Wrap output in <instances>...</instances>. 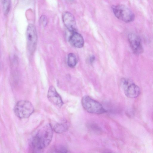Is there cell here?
<instances>
[{"label":"cell","instance_id":"obj_14","mask_svg":"<svg viewBox=\"0 0 153 153\" xmlns=\"http://www.w3.org/2000/svg\"><path fill=\"white\" fill-rule=\"evenodd\" d=\"M2 4L3 13L4 15H6L8 14L10 10L11 1L9 0H3Z\"/></svg>","mask_w":153,"mask_h":153},{"label":"cell","instance_id":"obj_16","mask_svg":"<svg viewBox=\"0 0 153 153\" xmlns=\"http://www.w3.org/2000/svg\"><path fill=\"white\" fill-rule=\"evenodd\" d=\"M95 59V57L94 56H92L90 58V62L91 63H92Z\"/></svg>","mask_w":153,"mask_h":153},{"label":"cell","instance_id":"obj_1","mask_svg":"<svg viewBox=\"0 0 153 153\" xmlns=\"http://www.w3.org/2000/svg\"><path fill=\"white\" fill-rule=\"evenodd\" d=\"M53 130L50 124H47L40 129L33 137L31 146L34 153H40L51 142Z\"/></svg>","mask_w":153,"mask_h":153},{"label":"cell","instance_id":"obj_11","mask_svg":"<svg viewBox=\"0 0 153 153\" xmlns=\"http://www.w3.org/2000/svg\"><path fill=\"white\" fill-rule=\"evenodd\" d=\"M47 153H68V150L64 146L56 145L51 148Z\"/></svg>","mask_w":153,"mask_h":153},{"label":"cell","instance_id":"obj_2","mask_svg":"<svg viewBox=\"0 0 153 153\" xmlns=\"http://www.w3.org/2000/svg\"><path fill=\"white\" fill-rule=\"evenodd\" d=\"M81 103L85 110L90 113L101 114L106 111L100 102L88 96L83 97Z\"/></svg>","mask_w":153,"mask_h":153},{"label":"cell","instance_id":"obj_15","mask_svg":"<svg viewBox=\"0 0 153 153\" xmlns=\"http://www.w3.org/2000/svg\"><path fill=\"white\" fill-rule=\"evenodd\" d=\"M40 24L43 26H46L47 23V19L46 16L44 15H42L40 17Z\"/></svg>","mask_w":153,"mask_h":153},{"label":"cell","instance_id":"obj_8","mask_svg":"<svg viewBox=\"0 0 153 153\" xmlns=\"http://www.w3.org/2000/svg\"><path fill=\"white\" fill-rule=\"evenodd\" d=\"M64 24L68 30L71 32L76 31L77 26L75 19L73 15L68 12H65L62 16Z\"/></svg>","mask_w":153,"mask_h":153},{"label":"cell","instance_id":"obj_13","mask_svg":"<svg viewBox=\"0 0 153 153\" xmlns=\"http://www.w3.org/2000/svg\"><path fill=\"white\" fill-rule=\"evenodd\" d=\"M77 59L75 55L73 53H70L68 56L67 63L68 65L71 68H74L76 65Z\"/></svg>","mask_w":153,"mask_h":153},{"label":"cell","instance_id":"obj_7","mask_svg":"<svg viewBox=\"0 0 153 153\" xmlns=\"http://www.w3.org/2000/svg\"><path fill=\"white\" fill-rule=\"evenodd\" d=\"M128 39L133 53L136 55L142 54L144 51L141 40L136 33L131 32L128 35Z\"/></svg>","mask_w":153,"mask_h":153},{"label":"cell","instance_id":"obj_17","mask_svg":"<svg viewBox=\"0 0 153 153\" xmlns=\"http://www.w3.org/2000/svg\"></svg>","mask_w":153,"mask_h":153},{"label":"cell","instance_id":"obj_12","mask_svg":"<svg viewBox=\"0 0 153 153\" xmlns=\"http://www.w3.org/2000/svg\"><path fill=\"white\" fill-rule=\"evenodd\" d=\"M68 128L67 125L64 123H58L56 124L53 130L57 133H61L66 131Z\"/></svg>","mask_w":153,"mask_h":153},{"label":"cell","instance_id":"obj_10","mask_svg":"<svg viewBox=\"0 0 153 153\" xmlns=\"http://www.w3.org/2000/svg\"><path fill=\"white\" fill-rule=\"evenodd\" d=\"M71 33L68 38V41L71 44L76 48L82 47L84 42L82 36L76 31Z\"/></svg>","mask_w":153,"mask_h":153},{"label":"cell","instance_id":"obj_9","mask_svg":"<svg viewBox=\"0 0 153 153\" xmlns=\"http://www.w3.org/2000/svg\"><path fill=\"white\" fill-rule=\"evenodd\" d=\"M47 97L52 104L59 107L62 105L63 102L60 95L53 86H50L48 89Z\"/></svg>","mask_w":153,"mask_h":153},{"label":"cell","instance_id":"obj_4","mask_svg":"<svg viewBox=\"0 0 153 153\" xmlns=\"http://www.w3.org/2000/svg\"><path fill=\"white\" fill-rule=\"evenodd\" d=\"M34 111V108L30 101L21 100L18 101L14 108V112L18 117L22 119L29 117Z\"/></svg>","mask_w":153,"mask_h":153},{"label":"cell","instance_id":"obj_5","mask_svg":"<svg viewBox=\"0 0 153 153\" xmlns=\"http://www.w3.org/2000/svg\"><path fill=\"white\" fill-rule=\"evenodd\" d=\"M120 83L124 94L127 97L135 98L140 95V88L130 79L122 78L120 80Z\"/></svg>","mask_w":153,"mask_h":153},{"label":"cell","instance_id":"obj_6","mask_svg":"<svg viewBox=\"0 0 153 153\" xmlns=\"http://www.w3.org/2000/svg\"><path fill=\"white\" fill-rule=\"evenodd\" d=\"M26 38L27 48L31 53H33L36 47L37 36L36 27L32 24H29L27 26Z\"/></svg>","mask_w":153,"mask_h":153},{"label":"cell","instance_id":"obj_3","mask_svg":"<svg viewBox=\"0 0 153 153\" xmlns=\"http://www.w3.org/2000/svg\"><path fill=\"white\" fill-rule=\"evenodd\" d=\"M113 13L118 19L126 22L133 21L135 19L133 12L127 7L123 4H119L112 7Z\"/></svg>","mask_w":153,"mask_h":153}]
</instances>
